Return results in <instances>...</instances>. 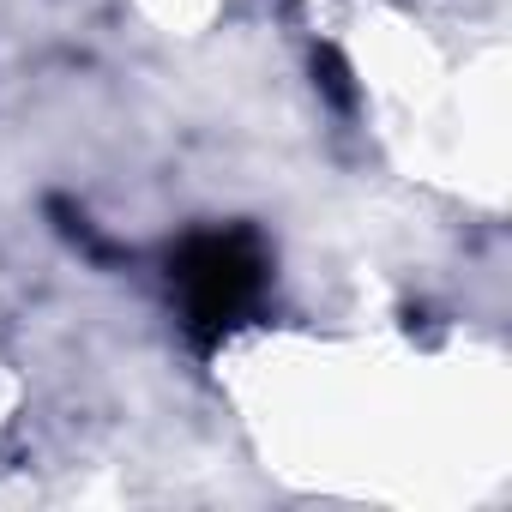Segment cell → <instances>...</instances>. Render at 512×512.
I'll return each mask as SVG.
<instances>
[{
  "mask_svg": "<svg viewBox=\"0 0 512 512\" xmlns=\"http://www.w3.org/2000/svg\"><path fill=\"white\" fill-rule=\"evenodd\" d=\"M272 296V247L253 223H211L175 241L169 302L199 356H217Z\"/></svg>",
  "mask_w": 512,
  "mask_h": 512,
  "instance_id": "cell-1",
  "label": "cell"
},
{
  "mask_svg": "<svg viewBox=\"0 0 512 512\" xmlns=\"http://www.w3.org/2000/svg\"><path fill=\"white\" fill-rule=\"evenodd\" d=\"M314 73H320V85H326V97H332L338 109H350V103H356L350 67H344V55H338V49H320V55H314Z\"/></svg>",
  "mask_w": 512,
  "mask_h": 512,
  "instance_id": "cell-2",
  "label": "cell"
}]
</instances>
